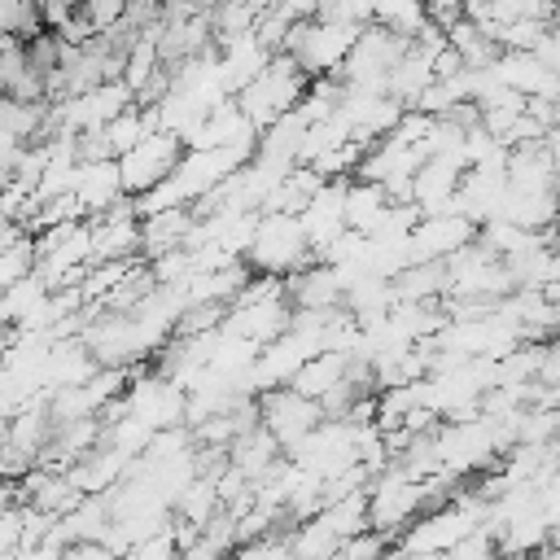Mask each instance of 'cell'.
<instances>
[{"mask_svg":"<svg viewBox=\"0 0 560 560\" xmlns=\"http://www.w3.org/2000/svg\"><path fill=\"white\" fill-rule=\"evenodd\" d=\"M306 83H311V79L302 74V66H298L289 52H271L267 66H262L232 101H236V109L245 114V122H249L254 131H262L267 122H276L280 114H289V109L302 101Z\"/></svg>","mask_w":560,"mask_h":560,"instance_id":"obj_1","label":"cell"},{"mask_svg":"<svg viewBox=\"0 0 560 560\" xmlns=\"http://www.w3.org/2000/svg\"><path fill=\"white\" fill-rule=\"evenodd\" d=\"M245 258H249V267H258L262 276H289V271H302L315 254H311V241H306L298 214L267 210V214L254 219Z\"/></svg>","mask_w":560,"mask_h":560,"instance_id":"obj_2","label":"cell"},{"mask_svg":"<svg viewBox=\"0 0 560 560\" xmlns=\"http://www.w3.org/2000/svg\"><path fill=\"white\" fill-rule=\"evenodd\" d=\"M179 153H184V140H179L175 131H162V127L144 131L127 153L114 158V162H118L122 192H127V197H144L149 188H158V184L171 175V166L179 162Z\"/></svg>","mask_w":560,"mask_h":560,"instance_id":"obj_3","label":"cell"},{"mask_svg":"<svg viewBox=\"0 0 560 560\" xmlns=\"http://www.w3.org/2000/svg\"><path fill=\"white\" fill-rule=\"evenodd\" d=\"M254 416H258V424H262L280 446L298 442L302 433H311V429L324 420L319 402L306 398V394H298L293 385H284V389H262L258 402H254Z\"/></svg>","mask_w":560,"mask_h":560,"instance_id":"obj_4","label":"cell"},{"mask_svg":"<svg viewBox=\"0 0 560 560\" xmlns=\"http://www.w3.org/2000/svg\"><path fill=\"white\" fill-rule=\"evenodd\" d=\"M70 197L79 201L83 214H105L109 206H118V201L127 197V192H122V179H118V162H114V158L79 162V175H74Z\"/></svg>","mask_w":560,"mask_h":560,"instance_id":"obj_5","label":"cell"},{"mask_svg":"<svg viewBox=\"0 0 560 560\" xmlns=\"http://www.w3.org/2000/svg\"><path fill=\"white\" fill-rule=\"evenodd\" d=\"M494 556H499V542H494V534H490L486 525L468 529V534L455 538L446 551H438V560H494Z\"/></svg>","mask_w":560,"mask_h":560,"instance_id":"obj_6","label":"cell"},{"mask_svg":"<svg viewBox=\"0 0 560 560\" xmlns=\"http://www.w3.org/2000/svg\"><path fill=\"white\" fill-rule=\"evenodd\" d=\"M79 13H83V18L96 26V35H101L105 26H114V22L127 13V0H83Z\"/></svg>","mask_w":560,"mask_h":560,"instance_id":"obj_7","label":"cell"},{"mask_svg":"<svg viewBox=\"0 0 560 560\" xmlns=\"http://www.w3.org/2000/svg\"><path fill=\"white\" fill-rule=\"evenodd\" d=\"M66 4H74V9H79V4H83V0H66Z\"/></svg>","mask_w":560,"mask_h":560,"instance_id":"obj_8","label":"cell"}]
</instances>
